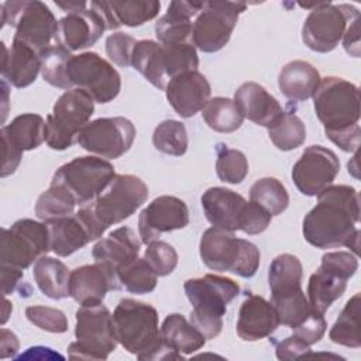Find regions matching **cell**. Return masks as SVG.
I'll use <instances>...</instances> for the list:
<instances>
[{
	"mask_svg": "<svg viewBox=\"0 0 361 361\" xmlns=\"http://www.w3.org/2000/svg\"><path fill=\"white\" fill-rule=\"evenodd\" d=\"M94 111L93 97L83 89L65 90L45 118V142L51 149L63 151L76 140Z\"/></svg>",
	"mask_w": 361,
	"mask_h": 361,
	"instance_id": "cell-10",
	"label": "cell"
},
{
	"mask_svg": "<svg viewBox=\"0 0 361 361\" xmlns=\"http://www.w3.org/2000/svg\"><path fill=\"white\" fill-rule=\"evenodd\" d=\"M0 274H1V293L4 296L13 293L24 276L23 269L14 268V267H4V265H0Z\"/></svg>",
	"mask_w": 361,
	"mask_h": 361,
	"instance_id": "cell-54",
	"label": "cell"
},
{
	"mask_svg": "<svg viewBox=\"0 0 361 361\" xmlns=\"http://www.w3.org/2000/svg\"><path fill=\"white\" fill-rule=\"evenodd\" d=\"M203 3L204 1H171L168 11L155 23L158 42L164 45L192 42V18L200 13Z\"/></svg>",
	"mask_w": 361,
	"mask_h": 361,
	"instance_id": "cell-27",
	"label": "cell"
},
{
	"mask_svg": "<svg viewBox=\"0 0 361 361\" xmlns=\"http://www.w3.org/2000/svg\"><path fill=\"white\" fill-rule=\"evenodd\" d=\"M199 254L209 269L228 271L241 278L254 276L261 259V252L255 244L235 237L234 231L217 227H210L202 234Z\"/></svg>",
	"mask_w": 361,
	"mask_h": 361,
	"instance_id": "cell-7",
	"label": "cell"
},
{
	"mask_svg": "<svg viewBox=\"0 0 361 361\" xmlns=\"http://www.w3.org/2000/svg\"><path fill=\"white\" fill-rule=\"evenodd\" d=\"M148 186L135 175H116L107 188L89 204L82 206L79 217L85 221L92 241L114 224L128 219L148 199Z\"/></svg>",
	"mask_w": 361,
	"mask_h": 361,
	"instance_id": "cell-4",
	"label": "cell"
},
{
	"mask_svg": "<svg viewBox=\"0 0 361 361\" xmlns=\"http://www.w3.org/2000/svg\"><path fill=\"white\" fill-rule=\"evenodd\" d=\"M72 56L71 51L61 44H54L41 54V75L51 86L59 89H73L68 78V62Z\"/></svg>",
	"mask_w": 361,
	"mask_h": 361,
	"instance_id": "cell-41",
	"label": "cell"
},
{
	"mask_svg": "<svg viewBox=\"0 0 361 361\" xmlns=\"http://www.w3.org/2000/svg\"><path fill=\"white\" fill-rule=\"evenodd\" d=\"M340 172L337 155L322 145L307 147L292 168V180L305 196H317L324 188L333 185Z\"/></svg>",
	"mask_w": 361,
	"mask_h": 361,
	"instance_id": "cell-18",
	"label": "cell"
},
{
	"mask_svg": "<svg viewBox=\"0 0 361 361\" xmlns=\"http://www.w3.org/2000/svg\"><path fill=\"white\" fill-rule=\"evenodd\" d=\"M152 144L162 154L172 157L183 155L189 144L185 124L178 120H164L154 130Z\"/></svg>",
	"mask_w": 361,
	"mask_h": 361,
	"instance_id": "cell-44",
	"label": "cell"
},
{
	"mask_svg": "<svg viewBox=\"0 0 361 361\" xmlns=\"http://www.w3.org/2000/svg\"><path fill=\"white\" fill-rule=\"evenodd\" d=\"M233 100L244 118L267 128L283 113L281 103L257 82L238 86Z\"/></svg>",
	"mask_w": 361,
	"mask_h": 361,
	"instance_id": "cell-25",
	"label": "cell"
},
{
	"mask_svg": "<svg viewBox=\"0 0 361 361\" xmlns=\"http://www.w3.org/2000/svg\"><path fill=\"white\" fill-rule=\"evenodd\" d=\"M360 195L348 185H330L317 193V204L305 216V240L320 250L347 247L358 254Z\"/></svg>",
	"mask_w": 361,
	"mask_h": 361,
	"instance_id": "cell-1",
	"label": "cell"
},
{
	"mask_svg": "<svg viewBox=\"0 0 361 361\" xmlns=\"http://www.w3.org/2000/svg\"><path fill=\"white\" fill-rule=\"evenodd\" d=\"M120 289L117 274L100 262L75 268L69 275V296L80 306L99 305L109 290Z\"/></svg>",
	"mask_w": 361,
	"mask_h": 361,
	"instance_id": "cell-20",
	"label": "cell"
},
{
	"mask_svg": "<svg viewBox=\"0 0 361 361\" xmlns=\"http://www.w3.org/2000/svg\"><path fill=\"white\" fill-rule=\"evenodd\" d=\"M303 267L293 254H281L275 257L268 269V285L271 296H278L302 289Z\"/></svg>",
	"mask_w": 361,
	"mask_h": 361,
	"instance_id": "cell-34",
	"label": "cell"
},
{
	"mask_svg": "<svg viewBox=\"0 0 361 361\" xmlns=\"http://www.w3.org/2000/svg\"><path fill=\"white\" fill-rule=\"evenodd\" d=\"M216 152V173L219 179L231 185L241 183L248 173L247 157L240 149L228 148L224 144H219Z\"/></svg>",
	"mask_w": 361,
	"mask_h": 361,
	"instance_id": "cell-45",
	"label": "cell"
},
{
	"mask_svg": "<svg viewBox=\"0 0 361 361\" xmlns=\"http://www.w3.org/2000/svg\"><path fill=\"white\" fill-rule=\"evenodd\" d=\"M135 134L134 124L126 117H100L80 128L76 142L100 158L116 159L131 148Z\"/></svg>",
	"mask_w": 361,
	"mask_h": 361,
	"instance_id": "cell-17",
	"label": "cell"
},
{
	"mask_svg": "<svg viewBox=\"0 0 361 361\" xmlns=\"http://www.w3.org/2000/svg\"><path fill=\"white\" fill-rule=\"evenodd\" d=\"M131 66L152 86L165 90L172 78L197 71L199 58L192 42L164 45L152 39H141L133 49Z\"/></svg>",
	"mask_w": 361,
	"mask_h": 361,
	"instance_id": "cell-6",
	"label": "cell"
},
{
	"mask_svg": "<svg viewBox=\"0 0 361 361\" xmlns=\"http://www.w3.org/2000/svg\"><path fill=\"white\" fill-rule=\"evenodd\" d=\"M322 78L319 71L306 61L288 62L278 75L282 94L292 102H305L313 97Z\"/></svg>",
	"mask_w": 361,
	"mask_h": 361,
	"instance_id": "cell-30",
	"label": "cell"
},
{
	"mask_svg": "<svg viewBox=\"0 0 361 361\" xmlns=\"http://www.w3.org/2000/svg\"><path fill=\"white\" fill-rule=\"evenodd\" d=\"M272 216L264 207L254 202H247L241 219H240V230L245 234H259L268 228L271 224Z\"/></svg>",
	"mask_w": 361,
	"mask_h": 361,
	"instance_id": "cell-49",
	"label": "cell"
},
{
	"mask_svg": "<svg viewBox=\"0 0 361 361\" xmlns=\"http://www.w3.org/2000/svg\"><path fill=\"white\" fill-rule=\"evenodd\" d=\"M1 141H3V154H4V159H3V165H1V178H6L16 172L17 166L20 165L23 152L20 149H17L6 138H1Z\"/></svg>",
	"mask_w": 361,
	"mask_h": 361,
	"instance_id": "cell-52",
	"label": "cell"
},
{
	"mask_svg": "<svg viewBox=\"0 0 361 361\" xmlns=\"http://www.w3.org/2000/svg\"><path fill=\"white\" fill-rule=\"evenodd\" d=\"M357 18L360 11L351 4L316 3L303 23L302 41L314 52H330L341 41L348 24Z\"/></svg>",
	"mask_w": 361,
	"mask_h": 361,
	"instance_id": "cell-13",
	"label": "cell"
},
{
	"mask_svg": "<svg viewBox=\"0 0 361 361\" xmlns=\"http://www.w3.org/2000/svg\"><path fill=\"white\" fill-rule=\"evenodd\" d=\"M109 10L120 25L140 27L155 18L161 10L157 0H113L106 1Z\"/></svg>",
	"mask_w": 361,
	"mask_h": 361,
	"instance_id": "cell-39",
	"label": "cell"
},
{
	"mask_svg": "<svg viewBox=\"0 0 361 361\" xmlns=\"http://www.w3.org/2000/svg\"><path fill=\"white\" fill-rule=\"evenodd\" d=\"M183 289L192 305L190 323L206 337H217L223 329L227 305L240 293V285L227 276L206 274L202 278L186 279Z\"/></svg>",
	"mask_w": 361,
	"mask_h": 361,
	"instance_id": "cell-5",
	"label": "cell"
},
{
	"mask_svg": "<svg viewBox=\"0 0 361 361\" xmlns=\"http://www.w3.org/2000/svg\"><path fill=\"white\" fill-rule=\"evenodd\" d=\"M68 78L72 87L87 92L96 103H109L121 90L120 73L96 52L72 55L68 62Z\"/></svg>",
	"mask_w": 361,
	"mask_h": 361,
	"instance_id": "cell-16",
	"label": "cell"
},
{
	"mask_svg": "<svg viewBox=\"0 0 361 361\" xmlns=\"http://www.w3.org/2000/svg\"><path fill=\"white\" fill-rule=\"evenodd\" d=\"M0 134L21 152L31 151L45 141V120L39 114L24 113L3 126Z\"/></svg>",
	"mask_w": 361,
	"mask_h": 361,
	"instance_id": "cell-33",
	"label": "cell"
},
{
	"mask_svg": "<svg viewBox=\"0 0 361 361\" xmlns=\"http://www.w3.org/2000/svg\"><path fill=\"white\" fill-rule=\"evenodd\" d=\"M269 302L275 309L279 324L286 326L289 329H293L298 324H300L313 312L302 289L285 295L271 296Z\"/></svg>",
	"mask_w": 361,
	"mask_h": 361,
	"instance_id": "cell-43",
	"label": "cell"
},
{
	"mask_svg": "<svg viewBox=\"0 0 361 361\" xmlns=\"http://www.w3.org/2000/svg\"><path fill=\"white\" fill-rule=\"evenodd\" d=\"M140 248L141 240L130 227L123 226L113 230L109 237L99 240L93 245L92 257L94 262H100L117 274L123 264L138 257Z\"/></svg>",
	"mask_w": 361,
	"mask_h": 361,
	"instance_id": "cell-28",
	"label": "cell"
},
{
	"mask_svg": "<svg viewBox=\"0 0 361 361\" xmlns=\"http://www.w3.org/2000/svg\"><path fill=\"white\" fill-rule=\"evenodd\" d=\"M1 75L6 82L17 89H23L35 82L41 72V55L30 45L13 38L11 47L3 42Z\"/></svg>",
	"mask_w": 361,
	"mask_h": 361,
	"instance_id": "cell-26",
	"label": "cell"
},
{
	"mask_svg": "<svg viewBox=\"0 0 361 361\" xmlns=\"http://www.w3.org/2000/svg\"><path fill=\"white\" fill-rule=\"evenodd\" d=\"M202 207L207 221L217 228L235 231L240 230V219L247 200L237 192L214 186L203 192Z\"/></svg>",
	"mask_w": 361,
	"mask_h": 361,
	"instance_id": "cell-24",
	"label": "cell"
},
{
	"mask_svg": "<svg viewBox=\"0 0 361 361\" xmlns=\"http://www.w3.org/2000/svg\"><path fill=\"white\" fill-rule=\"evenodd\" d=\"M243 1H204L192 28V44L202 52H217L230 41L231 32L244 13Z\"/></svg>",
	"mask_w": 361,
	"mask_h": 361,
	"instance_id": "cell-15",
	"label": "cell"
},
{
	"mask_svg": "<svg viewBox=\"0 0 361 361\" xmlns=\"http://www.w3.org/2000/svg\"><path fill=\"white\" fill-rule=\"evenodd\" d=\"M278 326V316L271 302L248 292L238 310L237 336L244 341H258L269 337Z\"/></svg>",
	"mask_w": 361,
	"mask_h": 361,
	"instance_id": "cell-23",
	"label": "cell"
},
{
	"mask_svg": "<svg viewBox=\"0 0 361 361\" xmlns=\"http://www.w3.org/2000/svg\"><path fill=\"white\" fill-rule=\"evenodd\" d=\"M189 224V209L176 196H158L138 216V234L144 244L159 240L164 233L180 230Z\"/></svg>",
	"mask_w": 361,
	"mask_h": 361,
	"instance_id": "cell-19",
	"label": "cell"
},
{
	"mask_svg": "<svg viewBox=\"0 0 361 361\" xmlns=\"http://www.w3.org/2000/svg\"><path fill=\"white\" fill-rule=\"evenodd\" d=\"M144 258L158 276L169 275L178 265L176 250L171 244L161 240L148 244L144 252Z\"/></svg>",
	"mask_w": 361,
	"mask_h": 361,
	"instance_id": "cell-46",
	"label": "cell"
},
{
	"mask_svg": "<svg viewBox=\"0 0 361 361\" xmlns=\"http://www.w3.org/2000/svg\"><path fill=\"white\" fill-rule=\"evenodd\" d=\"M75 317L76 341L69 344L68 357L72 360H107L118 344L110 310L103 303L80 306Z\"/></svg>",
	"mask_w": 361,
	"mask_h": 361,
	"instance_id": "cell-9",
	"label": "cell"
},
{
	"mask_svg": "<svg viewBox=\"0 0 361 361\" xmlns=\"http://www.w3.org/2000/svg\"><path fill=\"white\" fill-rule=\"evenodd\" d=\"M49 235V250L58 257H68L92 241L85 221L78 213L44 221Z\"/></svg>",
	"mask_w": 361,
	"mask_h": 361,
	"instance_id": "cell-29",
	"label": "cell"
},
{
	"mask_svg": "<svg viewBox=\"0 0 361 361\" xmlns=\"http://www.w3.org/2000/svg\"><path fill=\"white\" fill-rule=\"evenodd\" d=\"M27 319L41 330L49 333H65L68 330V319L59 309L34 305L25 307Z\"/></svg>",
	"mask_w": 361,
	"mask_h": 361,
	"instance_id": "cell-47",
	"label": "cell"
},
{
	"mask_svg": "<svg viewBox=\"0 0 361 361\" xmlns=\"http://www.w3.org/2000/svg\"><path fill=\"white\" fill-rule=\"evenodd\" d=\"M166 100L183 118L193 117L210 100L212 87L199 71L180 73L169 80L165 87Z\"/></svg>",
	"mask_w": 361,
	"mask_h": 361,
	"instance_id": "cell-21",
	"label": "cell"
},
{
	"mask_svg": "<svg viewBox=\"0 0 361 361\" xmlns=\"http://www.w3.org/2000/svg\"><path fill=\"white\" fill-rule=\"evenodd\" d=\"M360 293H355L353 298L347 300L343 310L340 312L337 320L330 329L329 337L333 343L350 347V348H360L361 338H360Z\"/></svg>",
	"mask_w": 361,
	"mask_h": 361,
	"instance_id": "cell-35",
	"label": "cell"
},
{
	"mask_svg": "<svg viewBox=\"0 0 361 361\" xmlns=\"http://www.w3.org/2000/svg\"><path fill=\"white\" fill-rule=\"evenodd\" d=\"M116 176L114 166L100 157H78L59 166L51 183L65 188L76 204L92 203Z\"/></svg>",
	"mask_w": 361,
	"mask_h": 361,
	"instance_id": "cell-12",
	"label": "cell"
},
{
	"mask_svg": "<svg viewBox=\"0 0 361 361\" xmlns=\"http://www.w3.org/2000/svg\"><path fill=\"white\" fill-rule=\"evenodd\" d=\"M16 30L14 38L34 48L39 55L58 44V21L49 7L38 0H17L1 4V25Z\"/></svg>",
	"mask_w": 361,
	"mask_h": 361,
	"instance_id": "cell-8",
	"label": "cell"
},
{
	"mask_svg": "<svg viewBox=\"0 0 361 361\" xmlns=\"http://www.w3.org/2000/svg\"><path fill=\"white\" fill-rule=\"evenodd\" d=\"M135 44L137 41L131 35L120 31L113 32L106 39V54L113 63L127 68L131 66V55Z\"/></svg>",
	"mask_w": 361,
	"mask_h": 361,
	"instance_id": "cell-48",
	"label": "cell"
},
{
	"mask_svg": "<svg viewBox=\"0 0 361 361\" xmlns=\"http://www.w3.org/2000/svg\"><path fill=\"white\" fill-rule=\"evenodd\" d=\"M69 275L68 267L61 259L44 255L34 262V281L49 299L59 300L69 296Z\"/></svg>",
	"mask_w": 361,
	"mask_h": 361,
	"instance_id": "cell-31",
	"label": "cell"
},
{
	"mask_svg": "<svg viewBox=\"0 0 361 361\" xmlns=\"http://www.w3.org/2000/svg\"><path fill=\"white\" fill-rule=\"evenodd\" d=\"M313 107L326 137L340 149L357 152L361 138L358 87L343 78L327 76L313 94Z\"/></svg>",
	"mask_w": 361,
	"mask_h": 361,
	"instance_id": "cell-2",
	"label": "cell"
},
{
	"mask_svg": "<svg viewBox=\"0 0 361 361\" xmlns=\"http://www.w3.org/2000/svg\"><path fill=\"white\" fill-rule=\"evenodd\" d=\"M275 353L278 360H298L302 357H307L310 354V345H307L305 341L292 334L283 338L282 341L276 343Z\"/></svg>",
	"mask_w": 361,
	"mask_h": 361,
	"instance_id": "cell-51",
	"label": "cell"
},
{
	"mask_svg": "<svg viewBox=\"0 0 361 361\" xmlns=\"http://www.w3.org/2000/svg\"><path fill=\"white\" fill-rule=\"evenodd\" d=\"M106 30L102 16L87 4L86 8L68 13L58 21V44L71 52L86 49L94 45Z\"/></svg>",
	"mask_w": 361,
	"mask_h": 361,
	"instance_id": "cell-22",
	"label": "cell"
},
{
	"mask_svg": "<svg viewBox=\"0 0 361 361\" xmlns=\"http://www.w3.org/2000/svg\"><path fill=\"white\" fill-rule=\"evenodd\" d=\"M20 348V343L17 336L7 330V329H1L0 330V358H8V357H14L17 354Z\"/></svg>",
	"mask_w": 361,
	"mask_h": 361,
	"instance_id": "cell-55",
	"label": "cell"
},
{
	"mask_svg": "<svg viewBox=\"0 0 361 361\" xmlns=\"http://www.w3.org/2000/svg\"><path fill=\"white\" fill-rule=\"evenodd\" d=\"M114 336L126 351L141 361L182 360L183 354L169 348L161 337L157 309L130 298L121 299L113 314Z\"/></svg>",
	"mask_w": 361,
	"mask_h": 361,
	"instance_id": "cell-3",
	"label": "cell"
},
{
	"mask_svg": "<svg viewBox=\"0 0 361 361\" xmlns=\"http://www.w3.org/2000/svg\"><path fill=\"white\" fill-rule=\"evenodd\" d=\"M343 47L354 58L360 56V18L351 21L343 35Z\"/></svg>",
	"mask_w": 361,
	"mask_h": 361,
	"instance_id": "cell-53",
	"label": "cell"
},
{
	"mask_svg": "<svg viewBox=\"0 0 361 361\" xmlns=\"http://www.w3.org/2000/svg\"><path fill=\"white\" fill-rule=\"evenodd\" d=\"M269 140L281 151H292L306 140V127L293 111H283L269 127Z\"/></svg>",
	"mask_w": 361,
	"mask_h": 361,
	"instance_id": "cell-38",
	"label": "cell"
},
{
	"mask_svg": "<svg viewBox=\"0 0 361 361\" xmlns=\"http://www.w3.org/2000/svg\"><path fill=\"white\" fill-rule=\"evenodd\" d=\"M358 269V259L350 251H330L309 278L307 300L313 312H324L345 292L347 282Z\"/></svg>",
	"mask_w": 361,
	"mask_h": 361,
	"instance_id": "cell-11",
	"label": "cell"
},
{
	"mask_svg": "<svg viewBox=\"0 0 361 361\" xmlns=\"http://www.w3.org/2000/svg\"><path fill=\"white\" fill-rule=\"evenodd\" d=\"M162 341L180 354H193L206 344V337L182 316L171 313L161 326Z\"/></svg>",
	"mask_w": 361,
	"mask_h": 361,
	"instance_id": "cell-32",
	"label": "cell"
},
{
	"mask_svg": "<svg viewBox=\"0 0 361 361\" xmlns=\"http://www.w3.org/2000/svg\"><path fill=\"white\" fill-rule=\"evenodd\" d=\"M250 200L264 207L271 216L282 214L289 206V195L282 182L272 176H265L254 182L250 189Z\"/></svg>",
	"mask_w": 361,
	"mask_h": 361,
	"instance_id": "cell-40",
	"label": "cell"
},
{
	"mask_svg": "<svg viewBox=\"0 0 361 361\" xmlns=\"http://www.w3.org/2000/svg\"><path fill=\"white\" fill-rule=\"evenodd\" d=\"M202 117L206 124L217 133H233L243 124V114L234 100L228 97H213L202 109Z\"/></svg>",
	"mask_w": 361,
	"mask_h": 361,
	"instance_id": "cell-36",
	"label": "cell"
},
{
	"mask_svg": "<svg viewBox=\"0 0 361 361\" xmlns=\"http://www.w3.org/2000/svg\"><path fill=\"white\" fill-rule=\"evenodd\" d=\"M3 303H4V310H3V319H1V324H4L6 322H7V319H8V314H10V312L13 310V306H11V303L4 298V300H3Z\"/></svg>",
	"mask_w": 361,
	"mask_h": 361,
	"instance_id": "cell-56",
	"label": "cell"
},
{
	"mask_svg": "<svg viewBox=\"0 0 361 361\" xmlns=\"http://www.w3.org/2000/svg\"><path fill=\"white\" fill-rule=\"evenodd\" d=\"M121 288L130 293L145 295L157 288L158 275L149 267L145 258L135 257L117 269Z\"/></svg>",
	"mask_w": 361,
	"mask_h": 361,
	"instance_id": "cell-37",
	"label": "cell"
},
{
	"mask_svg": "<svg viewBox=\"0 0 361 361\" xmlns=\"http://www.w3.org/2000/svg\"><path fill=\"white\" fill-rule=\"evenodd\" d=\"M327 329V323L323 314L312 312L300 324L292 329L293 336L305 341L307 345L316 344L324 336Z\"/></svg>",
	"mask_w": 361,
	"mask_h": 361,
	"instance_id": "cell-50",
	"label": "cell"
},
{
	"mask_svg": "<svg viewBox=\"0 0 361 361\" xmlns=\"http://www.w3.org/2000/svg\"><path fill=\"white\" fill-rule=\"evenodd\" d=\"M76 206L73 196L65 188L51 183L49 188L38 196L35 214L39 220L47 221L73 214Z\"/></svg>",
	"mask_w": 361,
	"mask_h": 361,
	"instance_id": "cell-42",
	"label": "cell"
},
{
	"mask_svg": "<svg viewBox=\"0 0 361 361\" xmlns=\"http://www.w3.org/2000/svg\"><path fill=\"white\" fill-rule=\"evenodd\" d=\"M48 251L49 235L44 221L20 219L11 227L1 228L0 265L25 269Z\"/></svg>",
	"mask_w": 361,
	"mask_h": 361,
	"instance_id": "cell-14",
	"label": "cell"
}]
</instances>
